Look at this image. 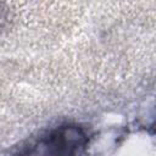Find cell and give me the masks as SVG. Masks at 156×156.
Listing matches in <instances>:
<instances>
[{"label":"cell","mask_w":156,"mask_h":156,"mask_svg":"<svg viewBox=\"0 0 156 156\" xmlns=\"http://www.w3.org/2000/svg\"><path fill=\"white\" fill-rule=\"evenodd\" d=\"M87 143L78 127L62 126L37 140L21 156H77Z\"/></svg>","instance_id":"obj_1"}]
</instances>
